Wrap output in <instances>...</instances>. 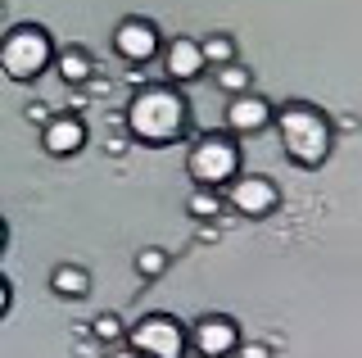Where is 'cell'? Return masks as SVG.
Instances as JSON below:
<instances>
[{"mask_svg": "<svg viewBox=\"0 0 362 358\" xmlns=\"http://www.w3.org/2000/svg\"><path fill=\"white\" fill-rule=\"evenodd\" d=\"M122 122H127V137L132 141L163 150V145H173V141L186 137L190 105H186V96H181L173 82H168V86H141V91L132 96Z\"/></svg>", "mask_w": 362, "mask_h": 358, "instance_id": "cell-1", "label": "cell"}, {"mask_svg": "<svg viewBox=\"0 0 362 358\" xmlns=\"http://www.w3.org/2000/svg\"><path fill=\"white\" fill-rule=\"evenodd\" d=\"M276 132H281V150H286L290 163L299 168H322L331 159V145H335V132H331V118L322 114L308 100H290V105L276 109Z\"/></svg>", "mask_w": 362, "mask_h": 358, "instance_id": "cell-2", "label": "cell"}, {"mask_svg": "<svg viewBox=\"0 0 362 358\" xmlns=\"http://www.w3.org/2000/svg\"><path fill=\"white\" fill-rule=\"evenodd\" d=\"M54 64V41L41 23H18L0 37V73L9 82H37Z\"/></svg>", "mask_w": 362, "mask_h": 358, "instance_id": "cell-3", "label": "cell"}, {"mask_svg": "<svg viewBox=\"0 0 362 358\" xmlns=\"http://www.w3.org/2000/svg\"><path fill=\"white\" fill-rule=\"evenodd\" d=\"M186 173L199 191H226L240 177V145L231 132H204L186 154Z\"/></svg>", "mask_w": 362, "mask_h": 358, "instance_id": "cell-4", "label": "cell"}, {"mask_svg": "<svg viewBox=\"0 0 362 358\" xmlns=\"http://www.w3.org/2000/svg\"><path fill=\"white\" fill-rule=\"evenodd\" d=\"M127 345L141 358H186V327L173 313H145L141 322L127 331Z\"/></svg>", "mask_w": 362, "mask_h": 358, "instance_id": "cell-5", "label": "cell"}, {"mask_svg": "<svg viewBox=\"0 0 362 358\" xmlns=\"http://www.w3.org/2000/svg\"><path fill=\"white\" fill-rule=\"evenodd\" d=\"M186 345L199 358H231L240 350V327L226 313H204V318H195L186 327Z\"/></svg>", "mask_w": 362, "mask_h": 358, "instance_id": "cell-6", "label": "cell"}, {"mask_svg": "<svg viewBox=\"0 0 362 358\" xmlns=\"http://www.w3.org/2000/svg\"><path fill=\"white\" fill-rule=\"evenodd\" d=\"M226 204L240 218H272L281 209V186L263 173H240L226 186Z\"/></svg>", "mask_w": 362, "mask_h": 358, "instance_id": "cell-7", "label": "cell"}, {"mask_svg": "<svg viewBox=\"0 0 362 358\" xmlns=\"http://www.w3.org/2000/svg\"><path fill=\"white\" fill-rule=\"evenodd\" d=\"M158 50H163V41H158V28L150 18H141V14L118 18V28H113V54L122 64H150Z\"/></svg>", "mask_w": 362, "mask_h": 358, "instance_id": "cell-8", "label": "cell"}, {"mask_svg": "<svg viewBox=\"0 0 362 358\" xmlns=\"http://www.w3.org/2000/svg\"><path fill=\"white\" fill-rule=\"evenodd\" d=\"M86 145V122L73 114V109H59L50 122L41 127V150L50 154V159H73V154H82Z\"/></svg>", "mask_w": 362, "mask_h": 358, "instance_id": "cell-9", "label": "cell"}, {"mask_svg": "<svg viewBox=\"0 0 362 358\" xmlns=\"http://www.w3.org/2000/svg\"><path fill=\"white\" fill-rule=\"evenodd\" d=\"M272 118H276V109H272V100L258 96V91L231 96V105H226V132H231V137H254V132L272 127Z\"/></svg>", "mask_w": 362, "mask_h": 358, "instance_id": "cell-10", "label": "cell"}, {"mask_svg": "<svg viewBox=\"0 0 362 358\" xmlns=\"http://www.w3.org/2000/svg\"><path fill=\"white\" fill-rule=\"evenodd\" d=\"M163 73H168V82H199L204 73H209V64H204V54H199V41L195 37H173L163 50Z\"/></svg>", "mask_w": 362, "mask_h": 358, "instance_id": "cell-11", "label": "cell"}, {"mask_svg": "<svg viewBox=\"0 0 362 358\" xmlns=\"http://www.w3.org/2000/svg\"><path fill=\"white\" fill-rule=\"evenodd\" d=\"M54 69H59L64 86H86L95 77V59H90L86 46H64V50H54Z\"/></svg>", "mask_w": 362, "mask_h": 358, "instance_id": "cell-12", "label": "cell"}, {"mask_svg": "<svg viewBox=\"0 0 362 358\" xmlns=\"http://www.w3.org/2000/svg\"><path fill=\"white\" fill-rule=\"evenodd\" d=\"M50 290L59 299H86L90 295V272H86L82 263H59L50 272Z\"/></svg>", "mask_w": 362, "mask_h": 358, "instance_id": "cell-13", "label": "cell"}, {"mask_svg": "<svg viewBox=\"0 0 362 358\" xmlns=\"http://www.w3.org/2000/svg\"><path fill=\"white\" fill-rule=\"evenodd\" d=\"M199 54L209 69H226V64H235V41L226 37V32H209V37L199 41Z\"/></svg>", "mask_w": 362, "mask_h": 358, "instance_id": "cell-14", "label": "cell"}, {"mask_svg": "<svg viewBox=\"0 0 362 358\" xmlns=\"http://www.w3.org/2000/svg\"><path fill=\"white\" fill-rule=\"evenodd\" d=\"M168 250H158V245H145V250H136V277H145V282H158V277L168 272Z\"/></svg>", "mask_w": 362, "mask_h": 358, "instance_id": "cell-15", "label": "cell"}, {"mask_svg": "<svg viewBox=\"0 0 362 358\" xmlns=\"http://www.w3.org/2000/svg\"><path fill=\"white\" fill-rule=\"evenodd\" d=\"M186 214L190 218H199V222H209V218H218L222 214V191H190V200H186Z\"/></svg>", "mask_w": 362, "mask_h": 358, "instance_id": "cell-16", "label": "cell"}, {"mask_svg": "<svg viewBox=\"0 0 362 358\" xmlns=\"http://www.w3.org/2000/svg\"><path fill=\"white\" fill-rule=\"evenodd\" d=\"M213 77H218V86L226 96H245L249 86H254V73L240 69V64H226V69H213Z\"/></svg>", "mask_w": 362, "mask_h": 358, "instance_id": "cell-17", "label": "cell"}, {"mask_svg": "<svg viewBox=\"0 0 362 358\" xmlns=\"http://www.w3.org/2000/svg\"><path fill=\"white\" fill-rule=\"evenodd\" d=\"M90 335H95V340H105V345H113V340H122V335H127V327H122L118 313H100V318L90 322Z\"/></svg>", "mask_w": 362, "mask_h": 358, "instance_id": "cell-18", "label": "cell"}, {"mask_svg": "<svg viewBox=\"0 0 362 358\" xmlns=\"http://www.w3.org/2000/svg\"><path fill=\"white\" fill-rule=\"evenodd\" d=\"M23 114H28V122H41V127H45V122L54 118V114H50V109H45V105H28V109H23Z\"/></svg>", "mask_w": 362, "mask_h": 358, "instance_id": "cell-19", "label": "cell"}, {"mask_svg": "<svg viewBox=\"0 0 362 358\" xmlns=\"http://www.w3.org/2000/svg\"><path fill=\"white\" fill-rule=\"evenodd\" d=\"M235 354H240V358H272L267 345H245V340H240V350H235Z\"/></svg>", "mask_w": 362, "mask_h": 358, "instance_id": "cell-20", "label": "cell"}, {"mask_svg": "<svg viewBox=\"0 0 362 358\" xmlns=\"http://www.w3.org/2000/svg\"><path fill=\"white\" fill-rule=\"evenodd\" d=\"M9 304H14V290H9V282H5V277H0V318H5V313H9Z\"/></svg>", "mask_w": 362, "mask_h": 358, "instance_id": "cell-21", "label": "cell"}, {"mask_svg": "<svg viewBox=\"0 0 362 358\" xmlns=\"http://www.w3.org/2000/svg\"><path fill=\"white\" fill-rule=\"evenodd\" d=\"M105 150H109V154H122V150H127V137H109Z\"/></svg>", "mask_w": 362, "mask_h": 358, "instance_id": "cell-22", "label": "cell"}, {"mask_svg": "<svg viewBox=\"0 0 362 358\" xmlns=\"http://www.w3.org/2000/svg\"><path fill=\"white\" fill-rule=\"evenodd\" d=\"M109 358H141V354H136L132 345H118V350H109Z\"/></svg>", "mask_w": 362, "mask_h": 358, "instance_id": "cell-23", "label": "cell"}, {"mask_svg": "<svg viewBox=\"0 0 362 358\" xmlns=\"http://www.w3.org/2000/svg\"><path fill=\"white\" fill-rule=\"evenodd\" d=\"M5 245H9V227H5V218H0V254H5Z\"/></svg>", "mask_w": 362, "mask_h": 358, "instance_id": "cell-24", "label": "cell"}, {"mask_svg": "<svg viewBox=\"0 0 362 358\" xmlns=\"http://www.w3.org/2000/svg\"><path fill=\"white\" fill-rule=\"evenodd\" d=\"M186 358H199V354H190V350H186Z\"/></svg>", "mask_w": 362, "mask_h": 358, "instance_id": "cell-25", "label": "cell"}, {"mask_svg": "<svg viewBox=\"0 0 362 358\" xmlns=\"http://www.w3.org/2000/svg\"><path fill=\"white\" fill-rule=\"evenodd\" d=\"M0 18H5V5H0Z\"/></svg>", "mask_w": 362, "mask_h": 358, "instance_id": "cell-26", "label": "cell"}]
</instances>
